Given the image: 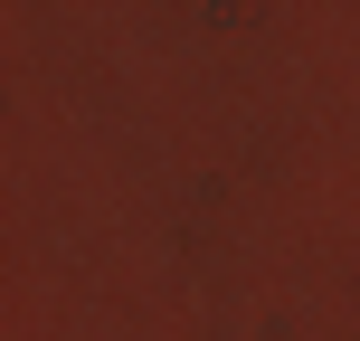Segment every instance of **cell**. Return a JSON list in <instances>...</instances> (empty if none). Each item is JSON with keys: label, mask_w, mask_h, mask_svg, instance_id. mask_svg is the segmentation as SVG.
<instances>
[]
</instances>
